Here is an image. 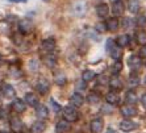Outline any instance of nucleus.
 Segmentation results:
<instances>
[{
    "instance_id": "obj_1",
    "label": "nucleus",
    "mask_w": 146,
    "mask_h": 133,
    "mask_svg": "<svg viewBox=\"0 0 146 133\" xmlns=\"http://www.w3.org/2000/svg\"><path fill=\"white\" fill-rule=\"evenodd\" d=\"M79 119V112L76 107L74 106H67L63 108V120L68 121V123H75Z\"/></svg>"
},
{
    "instance_id": "obj_2",
    "label": "nucleus",
    "mask_w": 146,
    "mask_h": 133,
    "mask_svg": "<svg viewBox=\"0 0 146 133\" xmlns=\"http://www.w3.org/2000/svg\"><path fill=\"white\" fill-rule=\"evenodd\" d=\"M32 29H33V23L29 19H23V20L19 21V31L23 34L31 33Z\"/></svg>"
},
{
    "instance_id": "obj_3",
    "label": "nucleus",
    "mask_w": 146,
    "mask_h": 133,
    "mask_svg": "<svg viewBox=\"0 0 146 133\" xmlns=\"http://www.w3.org/2000/svg\"><path fill=\"white\" fill-rule=\"evenodd\" d=\"M36 88H37V91L40 92V94H42V95H44V94H46V92L50 90V83H49L45 78H41V79H38Z\"/></svg>"
},
{
    "instance_id": "obj_4",
    "label": "nucleus",
    "mask_w": 146,
    "mask_h": 133,
    "mask_svg": "<svg viewBox=\"0 0 146 133\" xmlns=\"http://www.w3.org/2000/svg\"><path fill=\"white\" fill-rule=\"evenodd\" d=\"M103 125H104V121L103 119L98 117V119H94L90 124V128H91V132L92 133H100L103 130Z\"/></svg>"
},
{
    "instance_id": "obj_5",
    "label": "nucleus",
    "mask_w": 146,
    "mask_h": 133,
    "mask_svg": "<svg viewBox=\"0 0 146 133\" xmlns=\"http://www.w3.org/2000/svg\"><path fill=\"white\" fill-rule=\"evenodd\" d=\"M121 115L124 117H133L137 115V109L134 106H130V104H126V106L121 107Z\"/></svg>"
},
{
    "instance_id": "obj_6",
    "label": "nucleus",
    "mask_w": 146,
    "mask_h": 133,
    "mask_svg": "<svg viewBox=\"0 0 146 133\" xmlns=\"http://www.w3.org/2000/svg\"><path fill=\"white\" fill-rule=\"evenodd\" d=\"M9 125L13 133H20L23 130V121L19 117H12L9 121Z\"/></svg>"
},
{
    "instance_id": "obj_7",
    "label": "nucleus",
    "mask_w": 146,
    "mask_h": 133,
    "mask_svg": "<svg viewBox=\"0 0 146 133\" xmlns=\"http://www.w3.org/2000/svg\"><path fill=\"white\" fill-rule=\"evenodd\" d=\"M71 129V123H68L66 120H61L57 123V126H55V132L57 133H66Z\"/></svg>"
},
{
    "instance_id": "obj_8",
    "label": "nucleus",
    "mask_w": 146,
    "mask_h": 133,
    "mask_svg": "<svg viewBox=\"0 0 146 133\" xmlns=\"http://www.w3.org/2000/svg\"><path fill=\"white\" fill-rule=\"evenodd\" d=\"M70 103H71V106L74 107H82L83 106V103H84V98L82 96V94L79 92H74L70 98Z\"/></svg>"
},
{
    "instance_id": "obj_9",
    "label": "nucleus",
    "mask_w": 146,
    "mask_h": 133,
    "mask_svg": "<svg viewBox=\"0 0 146 133\" xmlns=\"http://www.w3.org/2000/svg\"><path fill=\"white\" fill-rule=\"evenodd\" d=\"M54 48H55L54 38H46V40H44L42 44H41V49L44 51H49V53H50L51 50H54Z\"/></svg>"
},
{
    "instance_id": "obj_10",
    "label": "nucleus",
    "mask_w": 146,
    "mask_h": 133,
    "mask_svg": "<svg viewBox=\"0 0 146 133\" xmlns=\"http://www.w3.org/2000/svg\"><path fill=\"white\" fill-rule=\"evenodd\" d=\"M12 109H13L16 113H23L27 109V104L25 102H23L21 99H16L12 103Z\"/></svg>"
},
{
    "instance_id": "obj_11",
    "label": "nucleus",
    "mask_w": 146,
    "mask_h": 133,
    "mask_svg": "<svg viewBox=\"0 0 146 133\" xmlns=\"http://www.w3.org/2000/svg\"><path fill=\"white\" fill-rule=\"evenodd\" d=\"M36 115H37L38 119L46 120L49 117V109L46 108L45 106H42V104H38L37 109H36Z\"/></svg>"
},
{
    "instance_id": "obj_12",
    "label": "nucleus",
    "mask_w": 146,
    "mask_h": 133,
    "mask_svg": "<svg viewBox=\"0 0 146 133\" xmlns=\"http://www.w3.org/2000/svg\"><path fill=\"white\" fill-rule=\"evenodd\" d=\"M25 102H27L31 107H37L38 104H40V98H38L36 94L29 92V94H27V95H25Z\"/></svg>"
},
{
    "instance_id": "obj_13",
    "label": "nucleus",
    "mask_w": 146,
    "mask_h": 133,
    "mask_svg": "<svg viewBox=\"0 0 146 133\" xmlns=\"http://www.w3.org/2000/svg\"><path fill=\"white\" fill-rule=\"evenodd\" d=\"M116 45L117 46H120V48H125V46H128L130 42V37L128 36V34H121V36H119V37L116 38Z\"/></svg>"
},
{
    "instance_id": "obj_14",
    "label": "nucleus",
    "mask_w": 146,
    "mask_h": 133,
    "mask_svg": "<svg viewBox=\"0 0 146 133\" xmlns=\"http://www.w3.org/2000/svg\"><path fill=\"white\" fill-rule=\"evenodd\" d=\"M120 128H121L124 132H130V130H133L136 128V124L129 119H124L121 121V124H120Z\"/></svg>"
},
{
    "instance_id": "obj_15",
    "label": "nucleus",
    "mask_w": 146,
    "mask_h": 133,
    "mask_svg": "<svg viewBox=\"0 0 146 133\" xmlns=\"http://www.w3.org/2000/svg\"><path fill=\"white\" fill-rule=\"evenodd\" d=\"M109 86L113 91H117V90H121L122 88V82L121 79L119 78V75H113V78L109 80Z\"/></svg>"
},
{
    "instance_id": "obj_16",
    "label": "nucleus",
    "mask_w": 146,
    "mask_h": 133,
    "mask_svg": "<svg viewBox=\"0 0 146 133\" xmlns=\"http://www.w3.org/2000/svg\"><path fill=\"white\" fill-rule=\"evenodd\" d=\"M106 28L108 29V31H117L119 29V20L116 19V17H111V19H108V20L106 21Z\"/></svg>"
},
{
    "instance_id": "obj_17",
    "label": "nucleus",
    "mask_w": 146,
    "mask_h": 133,
    "mask_svg": "<svg viewBox=\"0 0 146 133\" xmlns=\"http://www.w3.org/2000/svg\"><path fill=\"white\" fill-rule=\"evenodd\" d=\"M128 65H129V67L132 70H138L141 67V59L137 55H132L129 58V61H128Z\"/></svg>"
},
{
    "instance_id": "obj_18",
    "label": "nucleus",
    "mask_w": 146,
    "mask_h": 133,
    "mask_svg": "<svg viewBox=\"0 0 146 133\" xmlns=\"http://www.w3.org/2000/svg\"><path fill=\"white\" fill-rule=\"evenodd\" d=\"M122 48H120V46H113V49L109 53H111V57H112L115 61H121L122 55H124V51L121 50Z\"/></svg>"
},
{
    "instance_id": "obj_19",
    "label": "nucleus",
    "mask_w": 146,
    "mask_h": 133,
    "mask_svg": "<svg viewBox=\"0 0 146 133\" xmlns=\"http://www.w3.org/2000/svg\"><path fill=\"white\" fill-rule=\"evenodd\" d=\"M112 11H113V13H115L116 16H119V15H122V13H124V11H125V4L122 3V0L113 3Z\"/></svg>"
},
{
    "instance_id": "obj_20",
    "label": "nucleus",
    "mask_w": 146,
    "mask_h": 133,
    "mask_svg": "<svg viewBox=\"0 0 146 133\" xmlns=\"http://www.w3.org/2000/svg\"><path fill=\"white\" fill-rule=\"evenodd\" d=\"M96 13H98L99 17H106L107 15L109 13V8L106 3H102L99 4L98 7H96Z\"/></svg>"
},
{
    "instance_id": "obj_21",
    "label": "nucleus",
    "mask_w": 146,
    "mask_h": 133,
    "mask_svg": "<svg viewBox=\"0 0 146 133\" xmlns=\"http://www.w3.org/2000/svg\"><path fill=\"white\" fill-rule=\"evenodd\" d=\"M45 129H46V125H45L44 121H36V123L32 125L31 132L32 133H42Z\"/></svg>"
},
{
    "instance_id": "obj_22",
    "label": "nucleus",
    "mask_w": 146,
    "mask_h": 133,
    "mask_svg": "<svg viewBox=\"0 0 146 133\" xmlns=\"http://www.w3.org/2000/svg\"><path fill=\"white\" fill-rule=\"evenodd\" d=\"M106 100H107V103H108V104L115 106V104H117V103H119L120 99H119V95H117L115 91H112V92H108V94H107Z\"/></svg>"
},
{
    "instance_id": "obj_23",
    "label": "nucleus",
    "mask_w": 146,
    "mask_h": 133,
    "mask_svg": "<svg viewBox=\"0 0 146 133\" xmlns=\"http://www.w3.org/2000/svg\"><path fill=\"white\" fill-rule=\"evenodd\" d=\"M54 82L57 83L58 86H65L66 82H67V78H66V75L63 72H55L54 75Z\"/></svg>"
},
{
    "instance_id": "obj_24",
    "label": "nucleus",
    "mask_w": 146,
    "mask_h": 133,
    "mask_svg": "<svg viewBox=\"0 0 146 133\" xmlns=\"http://www.w3.org/2000/svg\"><path fill=\"white\" fill-rule=\"evenodd\" d=\"M1 91H3L4 96H7V98H13L15 96V88L11 84H3Z\"/></svg>"
},
{
    "instance_id": "obj_25",
    "label": "nucleus",
    "mask_w": 146,
    "mask_h": 133,
    "mask_svg": "<svg viewBox=\"0 0 146 133\" xmlns=\"http://www.w3.org/2000/svg\"><path fill=\"white\" fill-rule=\"evenodd\" d=\"M125 102L128 103V104H130V106H134L137 103V95L134 94L133 91H129V92H126V95H125Z\"/></svg>"
},
{
    "instance_id": "obj_26",
    "label": "nucleus",
    "mask_w": 146,
    "mask_h": 133,
    "mask_svg": "<svg viewBox=\"0 0 146 133\" xmlns=\"http://www.w3.org/2000/svg\"><path fill=\"white\" fill-rule=\"evenodd\" d=\"M86 100H87V103H90V104H98V103L100 102V95L96 94V92H91V94L86 98Z\"/></svg>"
},
{
    "instance_id": "obj_27",
    "label": "nucleus",
    "mask_w": 146,
    "mask_h": 133,
    "mask_svg": "<svg viewBox=\"0 0 146 133\" xmlns=\"http://www.w3.org/2000/svg\"><path fill=\"white\" fill-rule=\"evenodd\" d=\"M94 78H95V72L91 70H86L82 74V80H84V82H91Z\"/></svg>"
},
{
    "instance_id": "obj_28",
    "label": "nucleus",
    "mask_w": 146,
    "mask_h": 133,
    "mask_svg": "<svg viewBox=\"0 0 146 133\" xmlns=\"http://www.w3.org/2000/svg\"><path fill=\"white\" fill-rule=\"evenodd\" d=\"M74 11L76 15H83L86 12V4L83 3V1H79V3H76L74 5Z\"/></svg>"
},
{
    "instance_id": "obj_29",
    "label": "nucleus",
    "mask_w": 146,
    "mask_h": 133,
    "mask_svg": "<svg viewBox=\"0 0 146 133\" xmlns=\"http://www.w3.org/2000/svg\"><path fill=\"white\" fill-rule=\"evenodd\" d=\"M121 70H122V62L121 61H115L113 62V66H112L113 75H119Z\"/></svg>"
},
{
    "instance_id": "obj_30",
    "label": "nucleus",
    "mask_w": 146,
    "mask_h": 133,
    "mask_svg": "<svg viewBox=\"0 0 146 133\" xmlns=\"http://www.w3.org/2000/svg\"><path fill=\"white\" fill-rule=\"evenodd\" d=\"M136 38H137V42H138V44H141V45H146V33H145V31H139V32H137Z\"/></svg>"
},
{
    "instance_id": "obj_31",
    "label": "nucleus",
    "mask_w": 146,
    "mask_h": 133,
    "mask_svg": "<svg viewBox=\"0 0 146 133\" xmlns=\"http://www.w3.org/2000/svg\"><path fill=\"white\" fill-rule=\"evenodd\" d=\"M138 8H139V4L137 0H130L129 1V11L132 13H137L138 12Z\"/></svg>"
},
{
    "instance_id": "obj_32",
    "label": "nucleus",
    "mask_w": 146,
    "mask_h": 133,
    "mask_svg": "<svg viewBox=\"0 0 146 133\" xmlns=\"http://www.w3.org/2000/svg\"><path fill=\"white\" fill-rule=\"evenodd\" d=\"M139 83V78H138V75L136 74H132L129 76V86L130 87H137Z\"/></svg>"
},
{
    "instance_id": "obj_33",
    "label": "nucleus",
    "mask_w": 146,
    "mask_h": 133,
    "mask_svg": "<svg viewBox=\"0 0 146 133\" xmlns=\"http://www.w3.org/2000/svg\"><path fill=\"white\" fill-rule=\"evenodd\" d=\"M44 61H45V63H46L49 67H54L55 66V58L53 57V55H45Z\"/></svg>"
},
{
    "instance_id": "obj_34",
    "label": "nucleus",
    "mask_w": 146,
    "mask_h": 133,
    "mask_svg": "<svg viewBox=\"0 0 146 133\" xmlns=\"http://www.w3.org/2000/svg\"><path fill=\"white\" fill-rule=\"evenodd\" d=\"M115 44H116V42L113 41V38H108V40H107V44H106L107 51H111V50H112L113 46H115Z\"/></svg>"
},
{
    "instance_id": "obj_35",
    "label": "nucleus",
    "mask_w": 146,
    "mask_h": 133,
    "mask_svg": "<svg viewBox=\"0 0 146 133\" xmlns=\"http://www.w3.org/2000/svg\"><path fill=\"white\" fill-rule=\"evenodd\" d=\"M137 25L141 28H143L146 25V17L145 16H139L138 19H137Z\"/></svg>"
},
{
    "instance_id": "obj_36",
    "label": "nucleus",
    "mask_w": 146,
    "mask_h": 133,
    "mask_svg": "<svg viewBox=\"0 0 146 133\" xmlns=\"http://www.w3.org/2000/svg\"><path fill=\"white\" fill-rule=\"evenodd\" d=\"M102 112L103 113H111L112 112V107H111V104H107V106H103V108H102Z\"/></svg>"
},
{
    "instance_id": "obj_37",
    "label": "nucleus",
    "mask_w": 146,
    "mask_h": 133,
    "mask_svg": "<svg viewBox=\"0 0 146 133\" xmlns=\"http://www.w3.org/2000/svg\"><path fill=\"white\" fill-rule=\"evenodd\" d=\"M87 82H82V80H79L78 83H76V90H86V87H87V84H86Z\"/></svg>"
},
{
    "instance_id": "obj_38",
    "label": "nucleus",
    "mask_w": 146,
    "mask_h": 133,
    "mask_svg": "<svg viewBox=\"0 0 146 133\" xmlns=\"http://www.w3.org/2000/svg\"><path fill=\"white\" fill-rule=\"evenodd\" d=\"M51 106H53V108H54V111H55V112H61V107H59V106H58V104H57V102H55V100H53V99H51Z\"/></svg>"
},
{
    "instance_id": "obj_39",
    "label": "nucleus",
    "mask_w": 146,
    "mask_h": 133,
    "mask_svg": "<svg viewBox=\"0 0 146 133\" xmlns=\"http://www.w3.org/2000/svg\"><path fill=\"white\" fill-rule=\"evenodd\" d=\"M130 25H132V20L130 19H124L122 20V27L124 28H129Z\"/></svg>"
},
{
    "instance_id": "obj_40",
    "label": "nucleus",
    "mask_w": 146,
    "mask_h": 133,
    "mask_svg": "<svg viewBox=\"0 0 146 133\" xmlns=\"http://www.w3.org/2000/svg\"><path fill=\"white\" fill-rule=\"evenodd\" d=\"M139 57H142V58H146V45H143L141 50H139Z\"/></svg>"
},
{
    "instance_id": "obj_41",
    "label": "nucleus",
    "mask_w": 146,
    "mask_h": 133,
    "mask_svg": "<svg viewBox=\"0 0 146 133\" xmlns=\"http://www.w3.org/2000/svg\"><path fill=\"white\" fill-rule=\"evenodd\" d=\"M141 102H142L143 107H145V108H146V94H145V95L142 96V99H141Z\"/></svg>"
},
{
    "instance_id": "obj_42",
    "label": "nucleus",
    "mask_w": 146,
    "mask_h": 133,
    "mask_svg": "<svg viewBox=\"0 0 146 133\" xmlns=\"http://www.w3.org/2000/svg\"><path fill=\"white\" fill-rule=\"evenodd\" d=\"M36 65H37V62L33 59V61H32V63H31V66H32V68H33V70H36Z\"/></svg>"
},
{
    "instance_id": "obj_43",
    "label": "nucleus",
    "mask_w": 146,
    "mask_h": 133,
    "mask_svg": "<svg viewBox=\"0 0 146 133\" xmlns=\"http://www.w3.org/2000/svg\"><path fill=\"white\" fill-rule=\"evenodd\" d=\"M12 3H19V1H27V0H9Z\"/></svg>"
},
{
    "instance_id": "obj_44",
    "label": "nucleus",
    "mask_w": 146,
    "mask_h": 133,
    "mask_svg": "<svg viewBox=\"0 0 146 133\" xmlns=\"http://www.w3.org/2000/svg\"><path fill=\"white\" fill-rule=\"evenodd\" d=\"M108 133H115V130H112V129H108Z\"/></svg>"
},
{
    "instance_id": "obj_45",
    "label": "nucleus",
    "mask_w": 146,
    "mask_h": 133,
    "mask_svg": "<svg viewBox=\"0 0 146 133\" xmlns=\"http://www.w3.org/2000/svg\"><path fill=\"white\" fill-rule=\"evenodd\" d=\"M116 1H120V0H112V3H116Z\"/></svg>"
},
{
    "instance_id": "obj_46",
    "label": "nucleus",
    "mask_w": 146,
    "mask_h": 133,
    "mask_svg": "<svg viewBox=\"0 0 146 133\" xmlns=\"http://www.w3.org/2000/svg\"><path fill=\"white\" fill-rule=\"evenodd\" d=\"M0 133H8V132H5V130H1V132H0Z\"/></svg>"
},
{
    "instance_id": "obj_47",
    "label": "nucleus",
    "mask_w": 146,
    "mask_h": 133,
    "mask_svg": "<svg viewBox=\"0 0 146 133\" xmlns=\"http://www.w3.org/2000/svg\"><path fill=\"white\" fill-rule=\"evenodd\" d=\"M145 83H146V76H145Z\"/></svg>"
}]
</instances>
